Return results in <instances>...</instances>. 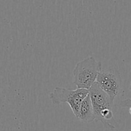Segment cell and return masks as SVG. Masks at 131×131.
Returning <instances> with one entry per match:
<instances>
[{"instance_id": "6da1fadb", "label": "cell", "mask_w": 131, "mask_h": 131, "mask_svg": "<svg viewBox=\"0 0 131 131\" xmlns=\"http://www.w3.org/2000/svg\"><path fill=\"white\" fill-rule=\"evenodd\" d=\"M89 95L93 105L95 121L102 122L106 129H115L116 122L113 112L114 102L97 83L89 90Z\"/></svg>"}, {"instance_id": "7a4b0ae2", "label": "cell", "mask_w": 131, "mask_h": 131, "mask_svg": "<svg viewBox=\"0 0 131 131\" xmlns=\"http://www.w3.org/2000/svg\"><path fill=\"white\" fill-rule=\"evenodd\" d=\"M102 63L89 56L79 61L73 70L74 83L78 88L90 90L102 70Z\"/></svg>"}, {"instance_id": "3957f363", "label": "cell", "mask_w": 131, "mask_h": 131, "mask_svg": "<svg viewBox=\"0 0 131 131\" xmlns=\"http://www.w3.org/2000/svg\"><path fill=\"white\" fill-rule=\"evenodd\" d=\"M89 95V90L80 89L72 90L68 88L56 87L49 95L52 104L59 105L67 103L70 106L74 115L78 117L81 105L83 100Z\"/></svg>"}, {"instance_id": "277c9868", "label": "cell", "mask_w": 131, "mask_h": 131, "mask_svg": "<svg viewBox=\"0 0 131 131\" xmlns=\"http://www.w3.org/2000/svg\"><path fill=\"white\" fill-rule=\"evenodd\" d=\"M96 83L114 102L116 97L123 95L122 80L118 70L116 69H102L99 74Z\"/></svg>"}, {"instance_id": "5b68a950", "label": "cell", "mask_w": 131, "mask_h": 131, "mask_svg": "<svg viewBox=\"0 0 131 131\" xmlns=\"http://www.w3.org/2000/svg\"><path fill=\"white\" fill-rule=\"evenodd\" d=\"M78 118L85 123H91L95 120L93 105L89 95L81 103Z\"/></svg>"}, {"instance_id": "8992f818", "label": "cell", "mask_w": 131, "mask_h": 131, "mask_svg": "<svg viewBox=\"0 0 131 131\" xmlns=\"http://www.w3.org/2000/svg\"><path fill=\"white\" fill-rule=\"evenodd\" d=\"M120 106L121 107H130L131 106V99H127L121 101Z\"/></svg>"}, {"instance_id": "52a82bcc", "label": "cell", "mask_w": 131, "mask_h": 131, "mask_svg": "<svg viewBox=\"0 0 131 131\" xmlns=\"http://www.w3.org/2000/svg\"><path fill=\"white\" fill-rule=\"evenodd\" d=\"M129 113L130 114V115H131V106L130 107H129Z\"/></svg>"}, {"instance_id": "ba28073f", "label": "cell", "mask_w": 131, "mask_h": 131, "mask_svg": "<svg viewBox=\"0 0 131 131\" xmlns=\"http://www.w3.org/2000/svg\"><path fill=\"white\" fill-rule=\"evenodd\" d=\"M129 89H130V90L131 92V81H130V86H129Z\"/></svg>"}]
</instances>
